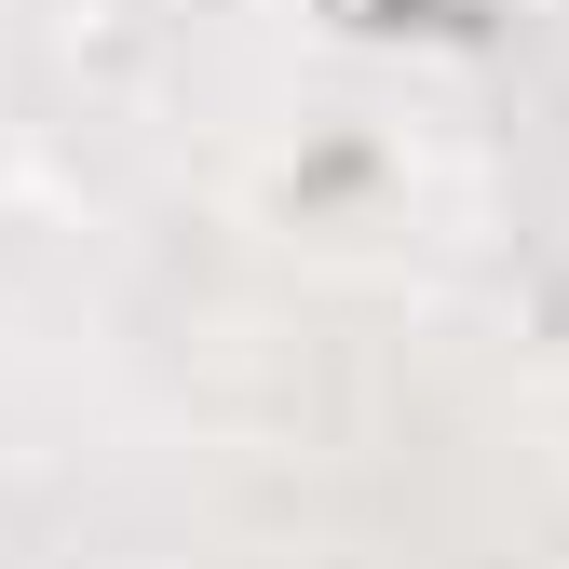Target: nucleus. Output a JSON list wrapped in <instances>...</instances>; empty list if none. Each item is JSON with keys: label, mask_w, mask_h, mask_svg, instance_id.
<instances>
[{"label": "nucleus", "mask_w": 569, "mask_h": 569, "mask_svg": "<svg viewBox=\"0 0 569 569\" xmlns=\"http://www.w3.org/2000/svg\"><path fill=\"white\" fill-rule=\"evenodd\" d=\"M380 14H407V0H380Z\"/></svg>", "instance_id": "f257e3e1"}]
</instances>
